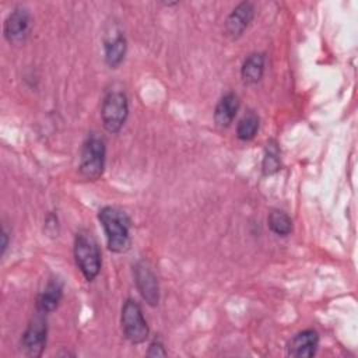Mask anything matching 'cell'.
Wrapping results in <instances>:
<instances>
[{
	"label": "cell",
	"instance_id": "obj_1",
	"mask_svg": "<svg viewBox=\"0 0 358 358\" xmlns=\"http://www.w3.org/2000/svg\"><path fill=\"white\" fill-rule=\"evenodd\" d=\"M98 220L106 235L108 249L113 253H126L131 246V220L126 211L105 206L98 213Z\"/></svg>",
	"mask_w": 358,
	"mask_h": 358
},
{
	"label": "cell",
	"instance_id": "obj_2",
	"mask_svg": "<svg viewBox=\"0 0 358 358\" xmlns=\"http://www.w3.org/2000/svg\"><path fill=\"white\" fill-rule=\"evenodd\" d=\"M73 252L76 264L80 268L84 278L87 281L95 280L101 271L102 257L98 242L94 238V235L87 229L78 231L74 238Z\"/></svg>",
	"mask_w": 358,
	"mask_h": 358
},
{
	"label": "cell",
	"instance_id": "obj_3",
	"mask_svg": "<svg viewBox=\"0 0 358 358\" xmlns=\"http://www.w3.org/2000/svg\"><path fill=\"white\" fill-rule=\"evenodd\" d=\"M105 161H106L105 140L96 133L88 134L81 148L80 165H78L80 176L91 182L98 180L105 171Z\"/></svg>",
	"mask_w": 358,
	"mask_h": 358
},
{
	"label": "cell",
	"instance_id": "obj_4",
	"mask_svg": "<svg viewBox=\"0 0 358 358\" xmlns=\"http://www.w3.org/2000/svg\"><path fill=\"white\" fill-rule=\"evenodd\" d=\"M129 116V99L120 90H110L105 94L101 106V119L103 129L116 134L120 131Z\"/></svg>",
	"mask_w": 358,
	"mask_h": 358
},
{
	"label": "cell",
	"instance_id": "obj_5",
	"mask_svg": "<svg viewBox=\"0 0 358 358\" xmlns=\"http://www.w3.org/2000/svg\"><path fill=\"white\" fill-rule=\"evenodd\" d=\"M120 324L124 337L131 344H141L148 338L150 329L143 315L141 306L133 299L127 298L122 306Z\"/></svg>",
	"mask_w": 358,
	"mask_h": 358
},
{
	"label": "cell",
	"instance_id": "obj_6",
	"mask_svg": "<svg viewBox=\"0 0 358 358\" xmlns=\"http://www.w3.org/2000/svg\"><path fill=\"white\" fill-rule=\"evenodd\" d=\"M45 316L36 312L21 336V351L27 357L38 358L43 354L48 340V322Z\"/></svg>",
	"mask_w": 358,
	"mask_h": 358
},
{
	"label": "cell",
	"instance_id": "obj_7",
	"mask_svg": "<svg viewBox=\"0 0 358 358\" xmlns=\"http://www.w3.org/2000/svg\"><path fill=\"white\" fill-rule=\"evenodd\" d=\"M133 274L141 298L150 306H157L159 302V284L151 264L147 260H138L133 266Z\"/></svg>",
	"mask_w": 358,
	"mask_h": 358
},
{
	"label": "cell",
	"instance_id": "obj_8",
	"mask_svg": "<svg viewBox=\"0 0 358 358\" xmlns=\"http://www.w3.org/2000/svg\"><path fill=\"white\" fill-rule=\"evenodd\" d=\"M31 31V13L25 6H17L6 18L3 34L8 43L21 45Z\"/></svg>",
	"mask_w": 358,
	"mask_h": 358
},
{
	"label": "cell",
	"instance_id": "obj_9",
	"mask_svg": "<svg viewBox=\"0 0 358 358\" xmlns=\"http://www.w3.org/2000/svg\"><path fill=\"white\" fill-rule=\"evenodd\" d=\"M127 52V39L123 31L116 25H109L103 34V55L109 69H117L124 60Z\"/></svg>",
	"mask_w": 358,
	"mask_h": 358
},
{
	"label": "cell",
	"instance_id": "obj_10",
	"mask_svg": "<svg viewBox=\"0 0 358 358\" xmlns=\"http://www.w3.org/2000/svg\"><path fill=\"white\" fill-rule=\"evenodd\" d=\"M255 18V6L250 1L239 3L225 20V35L229 39H238Z\"/></svg>",
	"mask_w": 358,
	"mask_h": 358
},
{
	"label": "cell",
	"instance_id": "obj_11",
	"mask_svg": "<svg viewBox=\"0 0 358 358\" xmlns=\"http://www.w3.org/2000/svg\"><path fill=\"white\" fill-rule=\"evenodd\" d=\"M319 347V334L313 329L298 331L287 344V355L292 358H312Z\"/></svg>",
	"mask_w": 358,
	"mask_h": 358
},
{
	"label": "cell",
	"instance_id": "obj_12",
	"mask_svg": "<svg viewBox=\"0 0 358 358\" xmlns=\"http://www.w3.org/2000/svg\"><path fill=\"white\" fill-rule=\"evenodd\" d=\"M62 296H63V282L59 278L52 277L38 295L35 310L42 315H48L53 312L59 306Z\"/></svg>",
	"mask_w": 358,
	"mask_h": 358
},
{
	"label": "cell",
	"instance_id": "obj_13",
	"mask_svg": "<svg viewBox=\"0 0 358 358\" xmlns=\"http://www.w3.org/2000/svg\"><path fill=\"white\" fill-rule=\"evenodd\" d=\"M239 110V98L235 92L222 95L214 109V122L218 127H228Z\"/></svg>",
	"mask_w": 358,
	"mask_h": 358
},
{
	"label": "cell",
	"instance_id": "obj_14",
	"mask_svg": "<svg viewBox=\"0 0 358 358\" xmlns=\"http://www.w3.org/2000/svg\"><path fill=\"white\" fill-rule=\"evenodd\" d=\"M266 59L262 52H253L246 56L241 66V77L245 84H256L264 74Z\"/></svg>",
	"mask_w": 358,
	"mask_h": 358
},
{
	"label": "cell",
	"instance_id": "obj_15",
	"mask_svg": "<svg viewBox=\"0 0 358 358\" xmlns=\"http://www.w3.org/2000/svg\"><path fill=\"white\" fill-rule=\"evenodd\" d=\"M281 169V157H280V147L277 141L268 140L264 147V155L262 162V171L266 176L274 175Z\"/></svg>",
	"mask_w": 358,
	"mask_h": 358
},
{
	"label": "cell",
	"instance_id": "obj_16",
	"mask_svg": "<svg viewBox=\"0 0 358 358\" xmlns=\"http://www.w3.org/2000/svg\"><path fill=\"white\" fill-rule=\"evenodd\" d=\"M268 228L278 236H288L292 231V220L282 210H271L267 217Z\"/></svg>",
	"mask_w": 358,
	"mask_h": 358
},
{
	"label": "cell",
	"instance_id": "obj_17",
	"mask_svg": "<svg viewBox=\"0 0 358 358\" xmlns=\"http://www.w3.org/2000/svg\"><path fill=\"white\" fill-rule=\"evenodd\" d=\"M259 117L257 115H255L253 112H249L248 115H245L236 126V137L241 141H250L255 138V136L257 134L259 130Z\"/></svg>",
	"mask_w": 358,
	"mask_h": 358
},
{
	"label": "cell",
	"instance_id": "obj_18",
	"mask_svg": "<svg viewBox=\"0 0 358 358\" xmlns=\"http://www.w3.org/2000/svg\"><path fill=\"white\" fill-rule=\"evenodd\" d=\"M166 350L159 338H154L148 347L147 357H166Z\"/></svg>",
	"mask_w": 358,
	"mask_h": 358
},
{
	"label": "cell",
	"instance_id": "obj_19",
	"mask_svg": "<svg viewBox=\"0 0 358 358\" xmlns=\"http://www.w3.org/2000/svg\"><path fill=\"white\" fill-rule=\"evenodd\" d=\"M45 231L52 235V236H57L59 234V221H57V215L53 213H49L45 218Z\"/></svg>",
	"mask_w": 358,
	"mask_h": 358
},
{
	"label": "cell",
	"instance_id": "obj_20",
	"mask_svg": "<svg viewBox=\"0 0 358 358\" xmlns=\"http://www.w3.org/2000/svg\"><path fill=\"white\" fill-rule=\"evenodd\" d=\"M7 246H8V232H7L6 227H3V231H1V255L6 253Z\"/></svg>",
	"mask_w": 358,
	"mask_h": 358
}]
</instances>
